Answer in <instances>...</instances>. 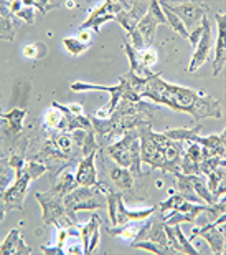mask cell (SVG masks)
Here are the masks:
<instances>
[{
	"label": "cell",
	"mask_w": 226,
	"mask_h": 255,
	"mask_svg": "<svg viewBox=\"0 0 226 255\" xmlns=\"http://www.w3.org/2000/svg\"><path fill=\"white\" fill-rule=\"evenodd\" d=\"M139 96L167 105L173 111L192 115L195 123H200L203 118H223L222 105L217 98L207 95L205 91L167 83L160 73H151L144 80Z\"/></svg>",
	"instance_id": "cell-1"
},
{
	"label": "cell",
	"mask_w": 226,
	"mask_h": 255,
	"mask_svg": "<svg viewBox=\"0 0 226 255\" xmlns=\"http://www.w3.org/2000/svg\"><path fill=\"white\" fill-rule=\"evenodd\" d=\"M137 131L141 141V161L152 169H162L170 174L180 172L183 142L173 141L163 132H153L152 125L137 128Z\"/></svg>",
	"instance_id": "cell-2"
},
{
	"label": "cell",
	"mask_w": 226,
	"mask_h": 255,
	"mask_svg": "<svg viewBox=\"0 0 226 255\" xmlns=\"http://www.w3.org/2000/svg\"><path fill=\"white\" fill-rule=\"evenodd\" d=\"M107 154L114 159L121 167H127L134 177H142L141 169V141H139V131L129 129L119 141L107 146Z\"/></svg>",
	"instance_id": "cell-3"
},
{
	"label": "cell",
	"mask_w": 226,
	"mask_h": 255,
	"mask_svg": "<svg viewBox=\"0 0 226 255\" xmlns=\"http://www.w3.org/2000/svg\"><path fill=\"white\" fill-rule=\"evenodd\" d=\"M65 204V211L66 216L70 217L71 222H78L76 212L78 211H94V209H101L107 206L106 201V194L101 191L99 184L94 186H78L76 189H73L70 194H66L63 197Z\"/></svg>",
	"instance_id": "cell-4"
},
{
	"label": "cell",
	"mask_w": 226,
	"mask_h": 255,
	"mask_svg": "<svg viewBox=\"0 0 226 255\" xmlns=\"http://www.w3.org/2000/svg\"><path fill=\"white\" fill-rule=\"evenodd\" d=\"M101 187V191L106 194V201H107V209H109V221L112 222V226H124L127 222L132 221H146L158 211V207H149L142 209V211H129L124 204V194L112 191L109 186L104 182H97Z\"/></svg>",
	"instance_id": "cell-5"
},
{
	"label": "cell",
	"mask_w": 226,
	"mask_h": 255,
	"mask_svg": "<svg viewBox=\"0 0 226 255\" xmlns=\"http://www.w3.org/2000/svg\"><path fill=\"white\" fill-rule=\"evenodd\" d=\"M37 201L43 209V224L50 226V224H75L70 221V217L66 216L63 197L56 196L53 192H37L35 194Z\"/></svg>",
	"instance_id": "cell-6"
},
{
	"label": "cell",
	"mask_w": 226,
	"mask_h": 255,
	"mask_svg": "<svg viewBox=\"0 0 226 255\" xmlns=\"http://www.w3.org/2000/svg\"><path fill=\"white\" fill-rule=\"evenodd\" d=\"M225 221H226V216L222 214V216L217 217L215 221L205 224L202 227L193 229L188 241L192 242L195 237L200 236L210 244L213 254H218V255L225 254Z\"/></svg>",
	"instance_id": "cell-7"
},
{
	"label": "cell",
	"mask_w": 226,
	"mask_h": 255,
	"mask_svg": "<svg viewBox=\"0 0 226 255\" xmlns=\"http://www.w3.org/2000/svg\"><path fill=\"white\" fill-rule=\"evenodd\" d=\"M168 5V10L177 15L180 18V22L185 25L187 32L190 33V30H195L197 27L202 25V20L205 18V15L208 13V5L203 2H185L178 5Z\"/></svg>",
	"instance_id": "cell-8"
},
{
	"label": "cell",
	"mask_w": 226,
	"mask_h": 255,
	"mask_svg": "<svg viewBox=\"0 0 226 255\" xmlns=\"http://www.w3.org/2000/svg\"><path fill=\"white\" fill-rule=\"evenodd\" d=\"M160 23H165L167 25V20H165V15H163L160 5H158L157 0H152L149 2V10L147 13L144 15L141 18V22L137 23V32L141 33V37L146 43V47H151L153 38H155V30Z\"/></svg>",
	"instance_id": "cell-9"
},
{
	"label": "cell",
	"mask_w": 226,
	"mask_h": 255,
	"mask_svg": "<svg viewBox=\"0 0 226 255\" xmlns=\"http://www.w3.org/2000/svg\"><path fill=\"white\" fill-rule=\"evenodd\" d=\"M129 7V2H116V0H106L102 2L99 8L89 15V18L81 25V30H92V32L99 33L101 25L107 22V20L116 18V15Z\"/></svg>",
	"instance_id": "cell-10"
},
{
	"label": "cell",
	"mask_w": 226,
	"mask_h": 255,
	"mask_svg": "<svg viewBox=\"0 0 226 255\" xmlns=\"http://www.w3.org/2000/svg\"><path fill=\"white\" fill-rule=\"evenodd\" d=\"M202 37H200V42L197 45V48H195V53L192 57V62L188 65V71L190 73H193V71L200 70V66H202L205 62H208L210 58V52H212V45H213V33H212V22L205 17L202 20Z\"/></svg>",
	"instance_id": "cell-11"
},
{
	"label": "cell",
	"mask_w": 226,
	"mask_h": 255,
	"mask_svg": "<svg viewBox=\"0 0 226 255\" xmlns=\"http://www.w3.org/2000/svg\"><path fill=\"white\" fill-rule=\"evenodd\" d=\"M151 222H152V219H146V221H132V222L124 224V226L107 229V231H109L112 237H119L121 241L134 244L137 241H142L144 234L147 232Z\"/></svg>",
	"instance_id": "cell-12"
},
{
	"label": "cell",
	"mask_w": 226,
	"mask_h": 255,
	"mask_svg": "<svg viewBox=\"0 0 226 255\" xmlns=\"http://www.w3.org/2000/svg\"><path fill=\"white\" fill-rule=\"evenodd\" d=\"M200 162H202V146L197 142H183V154L180 162V172L187 176H200Z\"/></svg>",
	"instance_id": "cell-13"
},
{
	"label": "cell",
	"mask_w": 226,
	"mask_h": 255,
	"mask_svg": "<svg viewBox=\"0 0 226 255\" xmlns=\"http://www.w3.org/2000/svg\"><path fill=\"white\" fill-rule=\"evenodd\" d=\"M149 2H129V7L116 15V22L126 30L127 33L137 27L141 18L147 13Z\"/></svg>",
	"instance_id": "cell-14"
},
{
	"label": "cell",
	"mask_w": 226,
	"mask_h": 255,
	"mask_svg": "<svg viewBox=\"0 0 226 255\" xmlns=\"http://www.w3.org/2000/svg\"><path fill=\"white\" fill-rule=\"evenodd\" d=\"M20 25H22V20L10 12L8 3L0 2V40L13 42Z\"/></svg>",
	"instance_id": "cell-15"
},
{
	"label": "cell",
	"mask_w": 226,
	"mask_h": 255,
	"mask_svg": "<svg viewBox=\"0 0 226 255\" xmlns=\"http://www.w3.org/2000/svg\"><path fill=\"white\" fill-rule=\"evenodd\" d=\"M99 229H101V217L97 214H92L89 222L86 226L79 227L81 241H83V251L84 254H92L99 244Z\"/></svg>",
	"instance_id": "cell-16"
},
{
	"label": "cell",
	"mask_w": 226,
	"mask_h": 255,
	"mask_svg": "<svg viewBox=\"0 0 226 255\" xmlns=\"http://www.w3.org/2000/svg\"><path fill=\"white\" fill-rule=\"evenodd\" d=\"M218 22V40H217V53H215V60H213V76H217L222 73V70L225 68L226 63V15L218 12L215 15Z\"/></svg>",
	"instance_id": "cell-17"
},
{
	"label": "cell",
	"mask_w": 226,
	"mask_h": 255,
	"mask_svg": "<svg viewBox=\"0 0 226 255\" xmlns=\"http://www.w3.org/2000/svg\"><path fill=\"white\" fill-rule=\"evenodd\" d=\"M225 139H226V132H220V134H213V136H207L197 137V144L202 146V161L208 159V157L213 156H222L225 157L226 147H225Z\"/></svg>",
	"instance_id": "cell-18"
},
{
	"label": "cell",
	"mask_w": 226,
	"mask_h": 255,
	"mask_svg": "<svg viewBox=\"0 0 226 255\" xmlns=\"http://www.w3.org/2000/svg\"><path fill=\"white\" fill-rule=\"evenodd\" d=\"M94 157L96 154H89L81 157L79 164H78V171H76L75 181L78 186H94L97 182V172H96V166H94Z\"/></svg>",
	"instance_id": "cell-19"
},
{
	"label": "cell",
	"mask_w": 226,
	"mask_h": 255,
	"mask_svg": "<svg viewBox=\"0 0 226 255\" xmlns=\"http://www.w3.org/2000/svg\"><path fill=\"white\" fill-rule=\"evenodd\" d=\"M0 254H3V255H28V254H32V249L23 242L22 234H20L18 229H12V231L8 232L7 239L0 244Z\"/></svg>",
	"instance_id": "cell-20"
},
{
	"label": "cell",
	"mask_w": 226,
	"mask_h": 255,
	"mask_svg": "<svg viewBox=\"0 0 226 255\" xmlns=\"http://www.w3.org/2000/svg\"><path fill=\"white\" fill-rule=\"evenodd\" d=\"M142 241H151L153 244H157V246H160L163 249H168V251H172V249L168 247L165 227H163V219H155V221L151 222V226H149L147 232L144 234ZM173 252H175V251H173Z\"/></svg>",
	"instance_id": "cell-21"
},
{
	"label": "cell",
	"mask_w": 226,
	"mask_h": 255,
	"mask_svg": "<svg viewBox=\"0 0 226 255\" xmlns=\"http://www.w3.org/2000/svg\"><path fill=\"white\" fill-rule=\"evenodd\" d=\"M202 123H197L193 128H188V126H182V128H173V129H167L163 134L167 137H170L173 141H180V142H195L197 137L200 136L202 132Z\"/></svg>",
	"instance_id": "cell-22"
},
{
	"label": "cell",
	"mask_w": 226,
	"mask_h": 255,
	"mask_svg": "<svg viewBox=\"0 0 226 255\" xmlns=\"http://www.w3.org/2000/svg\"><path fill=\"white\" fill-rule=\"evenodd\" d=\"M25 116H27V110H18V108L10 110L7 115H3L5 126H7V132L10 136L17 137L22 134Z\"/></svg>",
	"instance_id": "cell-23"
},
{
	"label": "cell",
	"mask_w": 226,
	"mask_h": 255,
	"mask_svg": "<svg viewBox=\"0 0 226 255\" xmlns=\"http://www.w3.org/2000/svg\"><path fill=\"white\" fill-rule=\"evenodd\" d=\"M56 177H58V179H56V182L50 191V192L56 194V196L65 197L66 194H70L71 191L78 187V184H76V181H75V176L71 174L70 169H63L61 171V174L56 176Z\"/></svg>",
	"instance_id": "cell-24"
},
{
	"label": "cell",
	"mask_w": 226,
	"mask_h": 255,
	"mask_svg": "<svg viewBox=\"0 0 226 255\" xmlns=\"http://www.w3.org/2000/svg\"><path fill=\"white\" fill-rule=\"evenodd\" d=\"M109 177L114 182V186L119 187L121 191H129L134 186V176H132V172L127 167H112L109 171Z\"/></svg>",
	"instance_id": "cell-25"
},
{
	"label": "cell",
	"mask_w": 226,
	"mask_h": 255,
	"mask_svg": "<svg viewBox=\"0 0 226 255\" xmlns=\"http://www.w3.org/2000/svg\"><path fill=\"white\" fill-rule=\"evenodd\" d=\"M15 181V171L10 166L8 157H0V194H3L5 191L12 186V182Z\"/></svg>",
	"instance_id": "cell-26"
},
{
	"label": "cell",
	"mask_w": 226,
	"mask_h": 255,
	"mask_svg": "<svg viewBox=\"0 0 226 255\" xmlns=\"http://www.w3.org/2000/svg\"><path fill=\"white\" fill-rule=\"evenodd\" d=\"M158 5L162 7V12H163V15H165V20H167L168 27H170L173 32H177L180 37H183L185 40H187L188 38V32H187V28H185V25L180 22V18H178L177 15H173L170 10H168L167 2H158Z\"/></svg>",
	"instance_id": "cell-27"
},
{
	"label": "cell",
	"mask_w": 226,
	"mask_h": 255,
	"mask_svg": "<svg viewBox=\"0 0 226 255\" xmlns=\"http://www.w3.org/2000/svg\"><path fill=\"white\" fill-rule=\"evenodd\" d=\"M61 121H63V113H61L56 106L51 105L43 115V126L48 131H58Z\"/></svg>",
	"instance_id": "cell-28"
},
{
	"label": "cell",
	"mask_w": 226,
	"mask_h": 255,
	"mask_svg": "<svg viewBox=\"0 0 226 255\" xmlns=\"http://www.w3.org/2000/svg\"><path fill=\"white\" fill-rule=\"evenodd\" d=\"M99 149H101V146L97 144L94 131L88 129V131H86V134H84L83 144H81V157L89 156V154H96V152L99 151Z\"/></svg>",
	"instance_id": "cell-29"
},
{
	"label": "cell",
	"mask_w": 226,
	"mask_h": 255,
	"mask_svg": "<svg viewBox=\"0 0 226 255\" xmlns=\"http://www.w3.org/2000/svg\"><path fill=\"white\" fill-rule=\"evenodd\" d=\"M22 55L28 60H40L46 55V45L45 43H28L22 48Z\"/></svg>",
	"instance_id": "cell-30"
},
{
	"label": "cell",
	"mask_w": 226,
	"mask_h": 255,
	"mask_svg": "<svg viewBox=\"0 0 226 255\" xmlns=\"http://www.w3.org/2000/svg\"><path fill=\"white\" fill-rule=\"evenodd\" d=\"M25 2L30 3L35 8H38L42 15H46L53 8L66 7V2H63V0H56V2H53V0H25Z\"/></svg>",
	"instance_id": "cell-31"
},
{
	"label": "cell",
	"mask_w": 226,
	"mask_h": 255,
	"mask_svg": "<svg viewBox=\"0 0 226 255\" xmlns=\"http://www.w3.org/2000/svg\"><path fill=\"white\" fill-rule=\"evenodd\" d=\"M136 52H137V50H136ZM137 58H139V62H141L142 66H146V68L151 70L152 66L157 63L158 55H157L155 48L146 47V48H142V50H139V52H137Z\"/></svg>",
	"instance_id": "cell-32"
},
{
	"label": "cell",
	"mask_w": 226,
	"mask_h": 255,
	"mask_svg": "<svg viewBox=\"0 0 226 255\" xmlns=\"http://www.w3.org/2000/svg\"><path fill=\"white\" fill-rule=\"evenodd\" d=\"M173 227V234H175V237H177V241L178 244L183 247V251L185 254H190V255H198L200 252L192 246V242L188 241L187 237L183 236V232H182V227H180V224H175V226H172Z\"/></svg>",
	"instance_id": "cell-33"
},
{
	"label": "cell",
	"mask_w": 226,
	"mask_h": 255,
	"mask_svg": "<svg viewBox=\"0 0 226 255\" xmlns=\"http://www.w3.org/2000/svg\"><path fill=\"white\" fill-rule=\"evenodd\" d=\"M132 247L134 249H142V251H149L155 255H163V254H173V251H168V249H163L160 246H157V244H153L151 241H137L132 244Z\"/></svg>",
	"instance_id": "cell-34"
},
{
	"label": "cell",
	"mask_w": 226,
	"mask_h": 255,
	"mask_svg": "<svg viewBox=\"0 0 226 255\" xmlns=\"http://www.w3.org/2000/svg\"><path fill=\"white\" fill-rule=\"evenodd\" d=\"M63 45H65V48L68 50V52H70L71 55H73V57H78V55H81L86 48H88L86 45L81 43L76 37L63 38Z\"/></svg>",
	"instance_id": "cell-35"
},
{
	"label": "cell",
	"mask_w": 226,
	"mask_h": 255,
	"mask_svg": "<svg viewBox=\"0 0 226 255\" xmlns=\"http://www.w3.org/2000/svg\"><path fill=\"white\" fill-rule=\"evenodd\" d=\"M15 15L22 20V22H28V23H35V7H32L30 3H27L23 0L22 7H20L17 12H15Z\"/></svg>",
	"instance_id": "cell-36"
},
{
	"label": "cell",
	"mask_w": 226,
	"mask_h": 255,
	"mask_svg": "<svg viewBox=\"0 0 226 255\" xmlns=\"http://www.w3.org/2000/svg\"><path fill=\"white\" fill-rule=\"evenodd\" d=\"M202 32H203V28H202V25H200V27L195 28L193 32L188 33V38L187 40H190V43H192L193 48H197V45L200 42V37H202Z\"/></svg>",
	"instance_id": "cell-37"
},
{
	"label": "cell",
	"mask_w": 226,
	"mask_h": 255,
	"mask_svg": "<svg viewBox=\"0 0 226 255\" xmlns=\"http://www.w3.org/2000/svg\"><path fill=\"white\" fill-rule=\"evenodd\" d=\"M76 38H78L83 45L88 47V45L91 43V40H92V30H79V35Z\"/></svg>",
	"instance_id": "cell-38"
},
{
	"label": "cell",
	"mask_w": 226,
	"mask_h": 255,
	"mask_svg": "<svg viewBox=\"0 0 226 255\" xmlns=\"http://www.w3.org/2000/svg\"><path fill=\"white\" fill-rule=\"evenodd\" d=\"M40 251H42L43 254H46V255H65L63 249H60V247H45V246H42V247H40Z\"/></svg>",
	"instance_id": "cell-39"
},
{
	"label": "cell",
	"mask_w": 226,
	"mask_h": 255,
	"mask_svg": "<svg viewBox=\"0 0 226 255\" xmlns=\"http://www.w3.org/2000/svg\"><path fill=\"white\" fill-rule=\"evenodd\" d=\"M66 108H68V111H71V113L76 115V116L83 115V106L78 105V103H70V105H66Z\"/></svg>",
	"instance_id": "cell-40"
},
{
	"label": "cell",
	"mask_w": 226,
	"mask_h": 255,
	"mask_svg": "<svg viewBox=\"0 0 226 255\" xmlns=\"http://www.w3.org/2000/svg\"><path fill=\"white\" fill-rule=\"evenodd\" d=\"M0 157H5V147H3V139L0 137Z\"/></svg>",
	"instance_id": "cell-41"
},
{
	"label": "cell",
	"mask_w": 226,
	"mask_h": 255,
	"mask_svg": "<svg viewBox=\"0 0 226 255\" xmlns=\"http://www.w3.org/2000/svg\"><path fill=\"white\" fill-rule=\"evenodd\" d=\"M5 125V120H3V115H2V108H0V126Z\"/></svg>",
	"instance_id": "cell-42"
}]
</instances>
